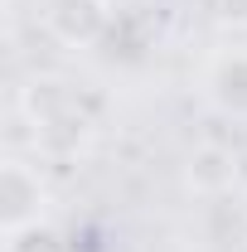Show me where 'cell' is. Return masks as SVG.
<instances>
[{"label": "cell", "mask_w": 247, "mask_h": 252, "mask_svg": "<svg viewBox=\"0 0 247 252\" xmlns=\"http://www.w3.org/2000/svg\"><path fill=\"white\" fill-rule=\"evenodd\" d=\"M5 252H68V243H63L49 223H30V228L5 233Z\"/></svg>", "instance_id": "obj_3"}, {"label": "cell", "mask_w": 247, "mask_h": 252, "mask_svg": "<svg viewBox=\"0 0 247 252\" xmlns=\"http://www.w3.org/2000/svg\"><path fill=\"white\" fill-rule=\"evenodd\" d=\"M189 180L199 189H218L233 180V165H228V156L223 151H199V156L189 160Z\"/></svg>", "instance_id": "obj_4"}, {"label": "cell", "mask_w": 247, "mask_h": 252, "mask_svg": "<svg viewBox=\"0 0 247 252\" xmlns=\"http://www.w3.org/2000/svg\"><path fill=\"white\" fill-rule=\"evenodd\" d=\"M39 209H44L39 170H30L25 160H5V170H0V223H5V233L39 223Z\"/></svg>", "instance_id": "obj_1"}, {"label": "cell", "mask_w": 247, "mask_h": 252, "mask_svg": "<svg viewBox=\"0 0 247 252\" xmlns=\"http://www.w3.org/2000/svg\"><path fill=\"white\" fill-rule=\"evenodd\" d=\"M44 25L63 44H93L107 30V0H44Z\"/></svg>", "instance_id": "obj_2"}]
</instances>
